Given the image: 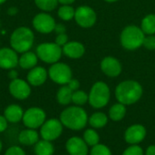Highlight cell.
Instances as JSON below:
<instances>
[{"instance_id": "cell-1", "label": "cell", "mask_w": 155, "mask_h": 155, "mask_svg": "<svg viewBox=\"0 0 155 155\" xmlns=\"http://www.w3.org/2000/svg\"><path fill=\"white\" fill-rule=\"evenodd\" d=\"M143 87L136 80H124L115 88V98L118 102L126 105L136 103L143 96Z\"/></svg>"}, {"instance_id": "cell-2", "label": "cell", "mask_w": 155, "mask_h": 155, "mask_svg": "<svg viewBox=\"0 0 155 155\" xmlns=\"http://www.w3.org/2000/svg\"><path fill=\"white\" fill-rule=\"evenodd\" d=\"M60 121L64 126L74 131L84 129L88 122L86 111L80 106H71L66 108L60 114Z\"/></svg>"}, {"instance_id": "cell-3", "label": "cell", "mask_w": 155, "mask_h": 155, "mask_svg": "<svg viewBox=\"0 0 155 155\" xmlns=\"http://www.w3.org/2000/svg\"><path fill=\"white\" fill-rule=\"evenodd\" d=\"M9 42L13 49L22 54L32 48L35 42V34L27 26H19L12 32Z\"/></svg>"}, {"instance_id": "cell-4", "label": "cell", "mask_w": 155, "mask_h": 155, "mask_svg": "<svg viewBox=\"0 0 155 155\" xmlns=\"http://www.w3.org/2000/svg\"><path fill=\"white\" fill-rule=\"evenodd\" d=\"M145 34L137 26H127L121 33L120 40L122 46L127 50H135L143 46Z\"/></svg>"}, {"instance_id": "cell-5", "label": "cell", "mask_w": 155, "mask_h": 155, "mask_svg": "<svg viewBox=\"0 0 155 155\" xmlns=\"http://www.w3.org/2000/svg\"><path fill=\"white\" fill-rule=\"evenodd\" d=\"M111 97V91L108 85L103 81L95 82L88 94V102L94 109L105 107Z\"/></svg>"}, {"instance_id": "cell-6", "label": "cell", "mask_w": 155, "mask_h": 155, "mask_svg": "<svg viewBox=\"0 0 155 155\" xmlns=\"http://www.w3.org/2000/svg\"><path fill=\"white\" fill-rule=\"evenodd\" d=\"M35 53L43 62L54 64L60 60L63 55V49L55 42H44L36 47Z\"/></svg>"}, {"instance_id": "cell-7", "label": "cell", "mask_w": 155, "mask_h": 155, "mask_svg": "<svg viewBox=\"0 0 155 155\" xmlns=\"http://www.w3.org/2000/svg\"><path fill=\"white\" fill-rule=\"evenodd\" d=\"M71 68L64 62H55L51 64L48 69V77L56 84L66 85L72 79Z\"/></svg>"}, {"instance_id": "cell-8", "label": "cell", "mask_w": 155, "mask_h": 155, "mask_svg": "<svg viewBox=\"0 0 155 155\" xmlns=\"http://www.w3.org/2000/svg\"><path fill=\"white\" fill-rule=\"evenodd\" d=\"M46 114L44 110L38 107H32L24 112L23 122L29 129H37L45 122Z\"/></svg>"}, {"instance_id": "cell-9", "label": "cell", "mask_w": 155, "mask_h": 155, "mask_svg": "<svg viewBox=\"0 0 155 155\" xmlns=\"http://www.w3.org/2000/svg\"><path fill=\"white\" fill-rule=\"evenodd\" d=\"M74 19L77 25L81 27L89 28L95 24L97 20V16L95 11L91 6L81 5L75 9Z\"/></svg>"}, {"instance_id": "cell-10", "label": "cell", "mask_w": 155, "mask_h": 155, "mask_svg": "<svg viewBox=\"0 0 155 155\" xmlns=\"http://www.w3.org/2000/svg\"><path fill=\"white\" fill-rule=\"evenodd\" d=\"M54 18L47 12H41L35 15L32 20L33 27L35 31L41 34H49L54 30Z\"/></svg>"}, {"instance_id": "cell-11", "label": "cell", "mask_w": 155, "mask_h": 155, "mask_svg": "<svg viewBox=\"0 0 155 155\" xmlns=\"http://www.w3.org/2000/svg\"><path fill=\"white\" fill-rule=\"evenodd\" d=\"M63 132V123L57 119H50L45 121L40 129V134L44 140H56Z\"/></svg>"}, {"instance_id": "cell-12", "label": "cell", "mask_w": 155, "mask_h": 155, "mask_svg": "<svg viewBox=\"0 0 155 155\" xmlns=\"http://www.w3.org/2000/svg\"><path fill=\"white\" fill-rule=\"evenodd\" d=\"M8 89L10 94L15 99L20 100L27 99L31 94V85L27 80H24L19 78L11 80Z\"/></svg>"}, {"instance_id": "cell-13", "label": "cell", "mask_w": 155, "mask_h": 155, "mask_svg": "<svg viewBox=\"0 0 155 155\" xmlns=\"http://www.w3.org/2000/svg\"><path fill=\"white\" fill-rule=\"evenodd\" d=\"M19 57L17 52L10 48H0V69H12L18 66Z\"/></svg>"}, {"instance_id": "cell-14", "label": "cell", "mask_w": 155, "mask_h": 155, "mask_svg": "<svg viewBox=\"0 0 155 155\" xmlns=\"http://www.w3.org/2000/svg\"><path fill=\"white\" fill-rule=\"evenodd\" d=\"M146 136V129L141 124H134L130 126L124 132V140L129 144H138L144 140Z\"/></svg>"}, {"instance_id": "cell-15", "label": "cell", "mask_w": 155, "mask_h": 155, "mask_svg": "<svg viewBox=\"0 0 155 155\" xmlns=\"http://www.w3.org/2000/svg\"><path fill=\"white\" fill-rule=\"evenodd\" d=\"M102 71L110 78L118 77L122 72V65L120 61L114 57H105L101 61Z\"/></svg>"}, {"instance_id": "cell-16", "label": "cell", "mask_w": 155, "mask_h": 155, "mask_svg": "<svg viewBox=\"0 0 155 155\" xmlns=\"http://www.w3.org/2000/svg\"><path fill=\"white\" fill-rule=\"evenodd\" d=\"M48 78V71L40 66H35V68L29 69L26 75V80L31 86L38 87L43 85Z\"/></svg>"}, {"instance_id": "cell-17", "label": "cell", "mask_w": 155, "mask_h": 155, "mask_svg": "<svg viewBox=\"0 0 155 155\" xmlns=\"http://www.w3.org/2000/svg\"><path fill=\"white\" fill-rule=\"evenodd\" d=\"M66 150L70 155H87L88 145L79 137H72L66 142Z\"/></svg>"}, {"instance_id": "cell-18", "label": "cell", "mask_w": 155, "mask_h": 155, "mask_svg": "<svg viewBox=\"0 0 155 155\" xmlns=\"http://www.w3.org/2000/svg\"><path fill=\"white\" fill-rule=\"evenodd\" d=\"M63 54L74 59L80 58L85 52L84 46L78 41H68L63 48Z\"/></svg>"}, {"instance_id": "cell-19", "label": "cell", "mask_w": 155, "mask_h": 155, "mask_svg": "<svg viewBox=\"0 0 155 155\" xmlns=\"http://www.w3.org/2000/svg\"><path fill=\"white\" fill-rule=\"evenodd\" d=\"M4 116L7 120V122L11 123H16L23 119L24 111L17 104H11L7 106L4 111Z\"/></svg>"}, {"instance_id": "cell-20", "label": "cell", "mask_w": 155, "mask_h": 155, "mask_svg": "<svg viewBox=\"0 0 155 155\" xmlns=\"http://www.w3.org/2000/svg\"><path fill=\"white\" fill-rule=\"evenodd\" d=\"M38 59L39 58L36 53L29 50L21 54L18 60V66H20L23 69H31L37 65Z\"/></svg>"}, {"instance_id": "cell-21", "label": "cell", "mask_w": 155, "mask_h": 155, "mask_svg": "<svg viewBox=\"0 0 155 155\" xmlns=\"http://www.w3.org/2000/svg\"><path fill=\"white\" fill-rule=\"evenodd\" d=\"M18 141L23 145H34L39 141V136L35 129H26L19 133Z\"/></svg>"}, {"instance_id": "cell-22", "label": "cell", "mask_w": 155, "mask_h": 155, "mask_svg": "<svg viewBox=\"0 0 155 155\" xmlns=\"http://www.w3.org/2000/svg\"><path fill=\"white\" fill-rule=\"evenodd\" d=\"M126 114V107L123 103H115L109 110V118L114 122H119L124 118Z\"/></svg>"}, {"instance_id": "cell-23", "label": "cell", "mask_w": 155, "mask_h": 155, "mask_svg": "<svg viewBox=\"0 0 155 155\" xmlns=\"http://www.w3.org/2000/svg\"><path fill=\"white\" fill-rule=\"evenodd\" d=\"M73 92L74 91L67 85H63L56 93V100L58 103L61 105H68L72 102Z\"/></svg>"}, {"instance_id": "cell-24", "label": "cell", "mask_w": 155, "mask_h": 155, "mask_svg": "<svg viewBox=\"0 0 155 155\" xmlns=\"http://www.w3.org/2000/svg\"><path fill=\"white\" fill-rule=\"evenodd\" d=\"M54 148L53 144L46 140L38 141L35 146V153L36 155H53Z\"/></svg>"}, {"instance_id": "cell-25", "label": "cell", "mask_w": 155, "mask_h": 155, "mask_svg": "<svg viewBox=\"0 0 155 155\" xmlns=\"http://www.w3.org/2000/svg\"><path fill=\"white\" fill-rule=\"evenodd\" d=\"M88 122L93 128L101 129L107 124L108 117L104 112H94L88 119Z\"/></svg>"}, {"instance_id": "cell-26", "label": "cell", "mask_w": 155, "mask_h": 155, "mask_svg": "<svg viewBox=\"0 0 155 155\" xmlns=\"http://www.w3.org/2000/svg\"><path fill=\"white\" fill-rule=\"evenodd\" d=\"M141 28L145 35H154L155 34V15H146L141 23Z\"/></svg>"}, {"instance_id": "cell-27", "label": "cell", "mask_w": 155, "mask_h": 155, "mask_svg": "<svg viewBox=\"0 0 155 155\" xmlns=\"http://www.w3.org/2000/svg\"><path fill=\"white\" fill-rule=\"evenodd\" d=\"M75 9L71 5H62L57 11V15L59 18L64 21H70L74 18Z\"/></svg>"}, {"instance_id": "cell-28", "label": "cell", "mask_w": 155, "mask_h": 155, "mask_svg": "<svg viewBox=\"0 0 155 155\" xmlns=\"http://www.w3.org/2000/svg\"><path fill=\"white\" fill-rule=\"evenodd\" d=\"M35 5L43 12H51L57 7L58 0H35Z\"/></svg>"}, {"instance_id": "cell-29", "label": "cell", "mask_w": 155, "mask_h": 155, "mask_svg": "<svg viewBox=\"0 0 155 155\" xmlns=\"http://www.w3.org/2000/svg\"><path fill=\"white\" fill-rule=\"evenodd\" d=\"M84 141L89 146H94L99 143V134L93 129H87L84 133Z\"/></svg>"}, {"instance_id": "cell-30", "label": "cell", "mask_w": 155, "mask_h": 155, "mask_svg": "<svg viewBox=\"0 0 155 155\" xmlns=\"http://www.w3.org/2000/svg\"><path fill=\"white\" fill-rule=\"evenodd\" d=\"M72 102L74 103L76 106H83L86 102H88V94L83 90H77L73 92Z\"/></svg>"}, {"instance_id": "cell-31", "label": "cell", "mask_w": 155, "mask_h": 155, "mask_svg": "<svg viewBox=\"0 0 155 155\" xmlns=\"http://www.w3.org/2000/svg\"><path fill=\"white\" fill-rule=\"evenodd\" d=\"M90 155H112L110 149L104 144H96L93 146Z\"/></svg>"}, {"instance_id": "cell-32", "label": "cell", "mask_w": 155, "mask_h": 155, "mask_svg": "<svg viewBox=\"0 0 155 155\" xmlns=\"http://www.w3.org/2000/svg\"><path fill=\"white\" fill-rule=\"evenodd\" d=\"M123 155H143V151L139 145L132 144L130 147L124 150Z\"/></svg>"}, {"instance_id": "cell-33", "label": "cell", "mask_w": 155, "mask_h": 155, "mask_svg": "<svg viewBox=\"0 0 155 155\" xmlns=\"http://www.w3.org/2000/svg\"><path fill=\"white\" fill-rule=\"evenodd\" d=\"M143 46L149 50H155V36L154 35H145L143 42Z\"/></svg>"}, {"instance_id": "cell-34", "label": "cell", "mask_w": 155, "mask_h": 155, "mask_svg": "<svg viewBox=\"0 0 155 155\" xmlns=\"http://www.w3.org/2000/svg\"><path fill=\"white\" fill-rule=\"evenodd\" d=\"M54 42L60 46V47H64L67 42H68V36L65 34V33H63V34H58L55 37V40Z\"/></svg>"}, {"instance_id": "cell-35", "label": "cell", "mask_w": 155, "mask_h": 155, "mask_svg": "<svg viewBox=\"0 0 155 155\" xmlns=\"http://www.w3.org/2000/svg\"><path fill=\"white\" fill-rule=\"evenodd\" d=\"M5 155H26L25 153L18 146H12L5 152Z\"/></svg>"}, {"instance_id": "cell-36", "label": "cell", "mask_w": 155, "mask_h": 155, "mask_svg": "<svg viewBox=\"0 0 155 155\" xmlns=\"http://www.w3.org/2000/svg\"><path fill=\"white\" fill-rule=\"evenodd\" d=\"M73 91H75V90H79V88H80V82H79V80L78 79H70V81L66 84Z\"/></svg>"}, {"instance_id": "cell-37", "label": "cell", "mask_w": 155, "mask_h": 155, "mask_svg": "<svg viewBox=\"0 0 155 155\" xmlns=\"http://www.w3.org/2000/svg\"><path fill=\"white\" fill-rule=\"evenodd\" d=\"M54 31L57 35H58V34H63V33H65L66 27H65V26H64V24H61V23L57 24V23H56Z\"/></svg>"}, {"instance_id": "cell-38", "label": "cell", "mask_w": 155, "mask_h": 155, "mask_svg": "<svg viewBox=\"0 0 155 155\" xmlns=\"http://www.w3.org/2000/svg\"><path fill=\"white\" fill-rule=\"evenodd\" d=\"M7 120L5 119V116L0 115V132H3L6 130L7 128Z\"/></svg>"}, {"instance_id": "cell-39", "label": "cell", "mask_w": 155, "mask_h": 155, "mask_svg": "<svg viewBox=\"0 0 155 155\" xmlns=\"http://www.w3.org/2000/svg\"><path fill=\"white\" fill-rule=\"evenodd\" d=\"M8 77L11 80L13 79H15L18 78V72L15 69H9V72H8Z\"/></svg>"}, {"instance_id": "cell-40", "label": "cell", "mask_w": 155, "mask_h": 155, "mask_svg": "<svg viewBox=\"0 0 155 155\" xmlns=\"http://www.w3.org/2000/svg\"><path fill=\"white\" fill-rule=\"evenodd\" d=\"M7 13L9 16H15L18 13V8L15 6H10L7 10Z\"/></svg>"}, {"instance_id": "cell-41", "label": "cell", "mask_w": 155, "mask_h": 155, "mask_svg": "<svg viewBox=\"0 0 155 155\" xmlns=\"http://www.w3.org/2000/svg\"><path fill=\"white\" fill-rule=\"evenodd\" d=\"M146 155H155V145H151L147 148Z\"/></svg>"}, {"instance_id": "cell-42", "label": "cell", "mask_w": 155, "mask_h": 155, "mask_svg": "<svg viewBox=\"0 0 155 155\" xmlns=\"http://www.w3.org/2000/svg\"><path fill=\"white\" fill-rule=\"evenodd\" d=\"M58 2L62 5H72L75 0H58Z\"/></svg>"}, {"instance_id": "cell-43", "label": "cell", "mask_w": 155, "mask_h": 155, "mask_svg": "<svg viewBox=\"0 0 155 155\" xmlns=\"http://www.w3.org/2000/svg\"><path fill=\"white\" fill-rule=\"evenodd\" d=\"M104 1H106V2H108V3H114V2H116V1H118V0H104Z\"/></svg>"}, {"instance_id": "cell-44", "label": "cell", "mask_w": 155, "mask_h": 155, "mask_svg": "<svg viewBox=\"0 0 155 155\" xmlns=\"http://www.w3.org/2000/svg\"><path fill=\"white\" fill-rule=\"evenodd\" d=\"M6 0H0V5H3L4 3H5Z\"/></svg>"}, {"instance_id": "cell-45", "label": "cell", "mask_w": 155, "mask_h": 155, "mask_svg": "<svg viewBox=\"0 0 155 155\" xmlns=\"http://www.w3.org/2000/svg\"><path fill=\"white\" fill-rule=\"evenodd\" d=\"M1 150H2V143L0 141V152H1Z\"/></svg>"}]
</instances>
